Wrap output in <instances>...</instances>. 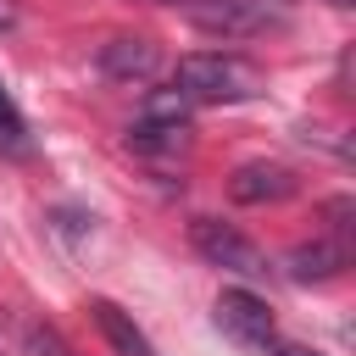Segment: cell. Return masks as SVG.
I'll use <instances>...</instances> for the list:
<instances>
[{
  "label": "cell",
  "mask_w": 356,
  "mask_h": 356,
  "mask_svg": "<svg viewBox=\"0 0 356 356\" xmlns=\"http://www.w3.org/2000/svg\"><path fill=\"white\" fill-rule=\"evenodd\" d=\"M172 95L189 100V106H228V100H250L261 95V72L239 56H222V50H200V56H184L178 72H172Z\"/></svg>",
  "instance_id": "obj_1"
},
{
  "label": "cell",
  "mask_w": 356,
  "mask_h": 356,
  "mask_svg": "<svg viewBox=\"0 0 356 356\" xmlns=\"http://www.w3.org/2000/svg\"><path fill=\"white\" fill-rule=\"evenodd\" d=\"M184 17H189L200 33L250 39V33L284 28V22H289V6H284V0H195V6H184Z\"/></svg>",
  "instance_id": "obj_2"
},
{
  "label": "cell",
  "mask_w": 356,
  "mask_h": 356,
  "mask_svg": "<svg viewBox=\"0 0 356 356\" xmlns=\"http://www.w3.org/2000/svg\"><path fill=\"white\" fill-rule=\"evenodd\" d=\"M195 250L222 267V273H239V278H267V256L234 228V222H217V217H200L195 222Z\"/></svg>",
  "instance_id": "obj_3"
},
{
  "label": "cell",
  "mask_w": 356,
  "mask_h": 356,
  "mask_svg": "<svg viewBox=\"0 0 356 356\" xmlns=\"http://www.w3.org/2000/svg\"><path fill=\"white\" fill-rule=\"evenodd\" d=\"M100 72L111 83H150L161 72V50L145 33H117V39L100 44Z\"/></svg>",
  "instance_id": "obj_4"
},
{
  "label": "cell",
  "mask_w": 356,
  "mask_h": 356,
  "mask_svg": "<svg viewBox=\"0 0 356 356\" xmlns=\"http://www.w3.org/2000/svg\"><path fill=\"white\" fill-rule=\"evenodd\" d=\"M217 328H228L239 345H273V312L250 289H222L217 295Z\"/></svg>",
  "instance_id": "obj_5"
},
{
  "label": "cell",
  "mask_w": 356,
  "mask_h": 356,
  "mask_svg": "<svg viewBox=\"0 0 356 356\" xmlns=\"http://www.w3.org/2000/svg\"><path fill=\"white\" fill-rule=\"evenodd\" d=\"M345 267H350V234H323V239L295 245V250L284 256V273L300 278V284H312V278H334V273H345Z\"/></svg>",
  "instance_id": "obj_6"
},
{
  "label": "cell",
  "mask_w": 356,
  "mask_h": 356,
  "mask_svg": "<svg viewBox=\"0 0 356 356\" xmlns=\"http://www.w3.org/2000/svg\"><path fill=\"white\" fill-rule=\"evenodd\" d=\"M228 195L239 206H261V200H289L295 195V172L278 167V161H245L234 178H228Z\"/></svg>",
  "instance_id": "obj_7"
},
{
  "label": "cell",
  "mask_w": 356,
  "mask_h": 356,
  "mask_svg": "<svg viewBox=\"0 0 356 356\" xmlns=\"http://www.w3.org/2000/svg\"><path fill=\"white\" fill-rule=\"evenodd\" d=\"M89 317H95V328H100V339L117 350V356H156V345L139 334V323L117 306V300H89Z\"/></svg>",
  "instance_id": "obj_8"
},
{
  "label": "cell",
  "mask_w": 356,
  "mask_h": 356,
  "mask_svg": "<svg viewBox=\"0 0 356 356\" xmlns=\"http://www.w3.org/2000/svg\"><path fill=\"white\" fill-rule=\"evenodd\" d=\"M0 145H11V150H22L28 145V122H22V111L11 106V95L0 89Z\"/></svg>",
  "instance_id": "obj_9"
},
{
  "label": "cell",
  "mask_w": 356,
  "mask_h": 356,
  "mask_svg": "<svg viewBox=\"0 0 356 356\" xmlns=\"http://www.w3.org/2000/svg\"><path fill=\"white\" fill-rule=\"evenodd\" d=\"M28 345H33L39 356H72V350L61 345V334H56V328H39V323L28 328Z\"/></svg>",
  "instance_id": "obj_10"
},
{
  "label": "cell",
  "mask_w": 356,
  "mask_h": 356,
  "mask_svg": "<svg viewBox=\"0 0 356 356\" xmlns=\"http://www.w3.org/2000/svg\"><path fill=\"white\" fill-rule=\"evenodd\" d=\"M273 356H317V350H306V345H278Z\"/></svg>",
  "instance_id": "obj_11"
},
{
  "label": "cell",
  "mask_w": 356,
  "mask_h": 356,
  "mask_svg": "<svg viewBox=\"0 0 356 356\" xmlns=\"http://www.w3.org/2000/svg\"><path fill=\"white\" fill-rule=\"evenodd\" d=\"M145 6H195V0H145Z\"/></svg>",
  "instance_id": "obj_12"
},
{
  "label": "cell",
  "mask_w": 356,
  "mask_h": 356,
  "mask_svg": "<svg viewBox=\"0 0 356 356\" xmlns=\"http://www.w3.org/2000/svg\"><path fill=\"white\" fill-rule=\"evenodd\" d=\"M328 6H339V11H345V6H356V0H328Z\"/></svg>",
  "instance_id": "obj_13"
}]
</instances>
